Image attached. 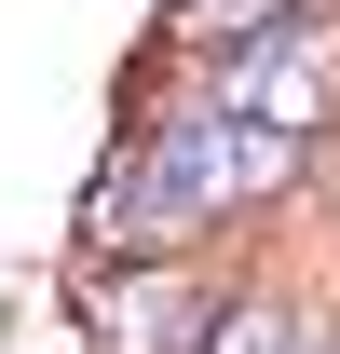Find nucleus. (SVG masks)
<instances>
[{
	"label": "nucleus",
	"mask_w": 340,
	"mask_h": 354,
	"mask_svg": "<svg viewBox=\"0 0 340 354\" xmlns=\"http://www.w3.org/2000/svg\"><path fill=\"white\" fill-rule=\"evenodd\" d=\"M286 164H299V136H258V123H232V109L205 95V109H177V123L109 177L95 232H109V245H136V232H191V218H218L232 191H272Z\"/></svg>",
	"instance_id": "f257e3e1"
},
{
	"label": "nucleus",
	"mask_w": 340,
	"mask_h": 354,
	"mask_svg": "<svg viewBox=\"0 0 340 354\" xmlns=\"http://www.w3.org/2000/svg\"><path fill=\"white\" fill-rule=\"evenodd\" d=\"M218 109H232V123H258V136H299V123H313V109H327V55H313V14H286V28H258Z\"/></svg>",
	"instance_id": "f03ea898"
},
{
	"label": "nucleus",
	"mask_w": 340,
	"mask_h": 354,
	"mask_svg": "<svg viewBox=\"0 0 340 354\" xmlns=\"http://www.w3.org/2000/svg\"><path fill=\"white\" fill-rule=\"evenodd\" d=\"M177 14H191V28H232V41H258V28H286L299 0H177Z\"/></svg>",
	"instance_id": "7ed1b4c3"
},
{
	"label": "nucleus",
	"mask_w": 340,
	"mask_h": 354,
	"mask_svg": "<svg viewBox=\"0 0 340 354\" xmlns=\"http://www.w3.org/2000/svg\"><path fill=\"white\" fill-rule=\"evenodd\" d=\"M218 354H286V327H272V313H232V327H218Z\"/></svg>",
	"instance_id": "20e7f679"
},
{
	"label": "nucleus",
	"mask_w": 340,
	"mask_h": 354,
	"mask_svg": "<svg viewBox=\"0 0 340 354\" xmlns=\"http://www.w3.org/2000/svg\"><path fill=\"white\" fill-rule=\"evenodd\" d=\"M286 354H340V341H327V327H286Z\"/></svg>",
	"instance_id": "39448f33"
}]
</instances>
